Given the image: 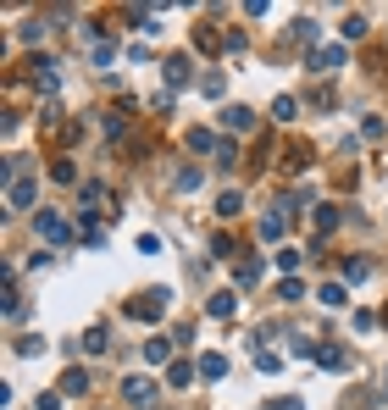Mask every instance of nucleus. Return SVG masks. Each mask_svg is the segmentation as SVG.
<instances>
[{"mask_svg":"<svg viewBox=\"0 0 388 410\" xmlns=\"http://www.w3.org/2000/svg\"><path fill=\"white\" fill-rule=\"evenodd\" d=\"M34 239H39V244H73V228H67V217L39 211V217H34Z\"/></svg>","mask_w":388,"mask_h":410,"instance_id":"1","label":"nucleus"},{"mask_svg":"<svg viewBox=\"0 0 388 410\" xmlns=\"http://www.w3.org/2000/svg\"><path fill=\"white\" fill-rule=\"evenodd\" d=\"M122 400L134 410H150L155 400H161V383H155V377H122Z\"/></svg>","mask_w":388,"mask_h":410,"instance_id":"2","label":"nucleus"},{"mask_svg":"<svg viewBox=\"0 0 388 410\" xmlns=\"http://www.w3.org/2000/svg\"><path fill=\"white\" fill-rule=\"evenodd\" d=\"M166 300H172V288H150V294L128 300V316H139V322H155V316L166 311Z\"/></svg>","mask_w":388,"mask_h":410,"instance_id":"3","label":"nucleus"},{"mask_svg":"<svg viewBox=\"0 0 388 410\" xmlns=\"http://www.w3.org/2000/svg\"><path fill=\"white\" fill-rule=\"evenodd\" d=\"M34 194H39V183H34L28 172H17V177L6 183V205H11V211H28V205H34Z\"/></svg>","mask_w":388,"mask_h":410,"instance_id":"4","label":"nucleus"},{"mask_svg":"<svg viewBox=\"0 0 388 410\" xmlns=\"http://www.w3.org/2000/svg\"><path fill=\"white\" fill-rule=\"evenodd\" d=\"M338 67H344V45H322V50L310 56V73H322V78L338 73Z\"/></svg>","mask_w":388,"mask_h":410,"instance_id":"5","label":"nucleus"},{"mask_svg":"<svg viewBox=\"0 0 388 410\" xmlns=\"http://www.w3.org/2000/svg\"><path fill=\"white\" fill-rule=\"evenodd\" d=\"M222 128H233V133H250V128H255V111H250V105H222Z\"/></svg>","mask_w":388,"mask_h":410,"instance_id":"6","label":"nucleus"},{"mask_svg":"<svg viewBox=\"0 0 388 410\" xmlns=\"http://www.w3.org/2000/svg\"><path fill=\"white\" fill-rule=\"evenodd\" d=\"M189 67H194V61H189V56H172V61H166V67H161V73H166V89H183V83L194 78V73H189Z\"/></svg>","mask_w":388,"mask_h":410,"instance_id":"7","label":"nucleus"},{"mask_svg":"<svg viewBox=\"0 0 388 410\" xmlns=\"http://www.w3.org/2000/svg\"><path fill=\"white\" fill-rule=\"evenodd\" d=\"M206 311H211L217 322H228L233 311H238V294H233V288H222V294H211V305H206Z\"/></svg>","mask_w":388,"mask_h":410,"instance_id":"8","label":"nucleus"},{"mask_svg":"<svg viewBox=\"0 0 388 410\" xmlns=\"http://www.w3.org/2000/svg\"><path fill=\"white\" fill-rule=\"evenodd\" d=\"M283 222H289V211H283V205H272V211H266V217H261V239H266V244H272V239H278V233H283Z\"/></svg>","mask_w":388,"mask_h":410,"instance_id":"9","label":"nucleus"},{"mask_svg":"<svg viewBox=\"0 0 388 410\" xmlns=\"http://www.w3.org/2000/svg\"><path fill=\"white\" fill-rule=\"evenodd\" d=\"M200 377H206V383L228 377V355H217V349H211V355H200Z\"/></svg>","mask_w":388,"mask_h":410,"instance_id":"10","label":"nucleus"},{"mask_svg":"<svg viewBox=\"0 0 388 410\" xmlns=\"http://www.w3.org/2000/svg\"><path fill=\"white\" fill-rule=\"evenodd\" d=\"M316 360H322L327 372H344V366H350V355H344L338 344H322V349H316Z\"/></svg>","mask_w":388,"mask_h":410,"instance_id":"11","label":"nucleus"},{"mask_svg":"<svg viewBox=\"0 0 388 410\" xmlns=\"http://www.w3.org/2000/svg\"><path fill=\"white\" fill-rule=\"evenodd\" d=\"M272 117H278V122H294V117H300V100H294V94H278V100H272Z\"/></svg>","mask_w":388,"mask_h":410,"instance_id":"12","label":"nucleus"},{"mask_svg":"<svg viewBox=\"0 0 388 410\" xmlns=\"http://www.w3.org/2000/svg\"><path fill=\"white\" fill-rule=\"evenodd\" d=\"M338 34H344V45H350V39H361V34H366V17H361V11H350V17L338 22Z\"/></svg>","mask_w":388,"mask_h":410,"instance_id":"13","label":"nucleus"},{"mask_svg":"<svg viewBox=\"0 0 388 410\" xmlns=\"http://www.w3.org/2000/svg\"><path fill=\"white\" fill-rule=\"evenodd\" d=\"M316 294H322V305H327V311H338V305L350 300V294H344V283H322Z\"/></svg>","mask_w":388,"mask_h":410,"instance_id":"14","label":"nucleus"},{"mask_svg":"<svg viewBox=\"0 0 388 410\" xmlns=\"http://www.w3.org/2000/svg\"><path fill=\"white\" fill-rule=\"evenodd\" d=\"M62 394H89V372H67V377H62Z\"/></svg>","mask_w":388,"mask_h":410,"instance_id":"15","label":"nucleus"},{"mask_svg":"<svg viewBox=\"0 0 388 410\" xmlns=\"http://www.w3.org/2000/svg\"><path fill=\"white\" fill-rule=\"evenodd\" d=\"M189 150H217V133L211 128H189Z\"/></svg>","mask_w":388,"mask_h":410,"instance_id":"16","label":"nucleus"},{"mask_svg":"<svg viewBox=\"0 0 388 410\" xmlns=\"http://www.w3.org/2000/svg\"><path fill=\"white\" fill-rule=\"evenodd\" d=\"M172 189H178V194H189V189H200V172H194V166H183V172L172 177Z\"/></svg>","mask_w":388,"mask_h":410,"instance_id":"17","label":"nucleus"},{"mask_svg":"<svg viewBox=\"0 0 388 410\" xmlns=\"http://www.w3.org/2000/svg\"><path fill=\"white\" fill-rule=\"evenodd\" d=\"M166 383H172V388H189V383H200V377H194V366H172Z\"/></svg>","mask_w":388,"mask_h":410,"instance_id":"18","label":"nucleus"},{"mask_svg":"<svg viewBox=\"0 0 388 410\" xmlns=\"http://www.w3.org/2000/svg\"><path fill=\"white\" fill-rule=\"evenodd\" d=\"M278 266H283V277H294V272H300V249H294V244L278 249Z\"/></svg>","mask_w":388,"mask_h":410,"instance_id":"19","label":"nucleus"},{"mask_svg":"<svg viewBox=\"0 0 388 410\" xmlns=\"http://www.w3.org/2000/svg\"><path fill=\"white\" fill-rule=\"evenodd\" d=\"M238 205H244V194H233V189L217 194V211H222V217H238Z\"/></svg>","mask_w":388,"mask_h":410,"instance_id":"20","label":"nucleus"},{"mask_svg":"<svg viewBox=\"0 0 388 410\" xmlns=\"http://www.w3.org/2000/svg\"><path fill=\"white\" fill-rule=\"evenodd\" d=\"M333 222H338V205H327V200H322V205H316V228H322V233H327V228H333Z\"/></svg>","mask_w":388,"mask_h":410,"instance_id":"21","label":"nucleus"},{"mask_svg":"<svg viewBox=\"0 0 388 410\" xmlns=\"http://www.w3.org/2000/svg\"><path fill=\"white\" fill-rule=\"evenodd\" d=\"M83 349H89V355H100V349H106V328H89V332H83Z\"/></svg>","mask_w":388,"mask_h":410,"instance_id":"22","label":"nucleus"},{"mask_svg":"<svg viewBox=\"0 0 388 410\" xmlns=\"http://www.w3.org/2000/svg\"><path fill=\"white\" fill-rule=\"evenodd\" d=\"M217 161H222V166L238 161V145H233V139H217Z\"/></svg>","mask_w":388,"mask_h":410,"instance_id":"23","label":"nucleus"},{"mask_svg":"<svg viewBox=\"0 0 388 410\" xmlns=\"http://www.w3.org/2000/svg\"><path fill=\"white\" fill-rule=\"evenodd\" d=\"M278 294H283V300H300V294H306V283H300V277H283V283H278Z\"/></svg>","mask_w":388,"mask_h":410,"instance_id":"24","label":"nucleus"},{"mask_svg":"<svg viewBox=\"0 0 388 410\" xmlns=\"http://www.w3.org/2000/svg\"><path fill=\"white\" fill-rule=\"evenodd\" d=\"M166 349H172L166 338H150V344H145V360H166Z\"/></svg>","mask_w":388,"mask_h":410,"instance_id":"25","label":"nucleus"},{"mask_svg":"<svg viewBox=\"0 0 388 410\" xmlns=\"http://www.w3.org/2000/svg\"><path fill=\"white\" fill-rule=\"evenodd\" d=\"M200 89H206V94H211V100H217V94H222V89H228V78H222V73H211V78H200Z\"/></svg>","mask_w":388,"mask_h":410,"instance_id":"26","label":"nucleus"},{"mask_svg":"<svg viewBox=\"0 0 388 410\" xmlns=\"http://www.w3.org/2000/svg\"><path fill=\"white\" fill-rule=\"evenodd\" d=\"M50 177H56V183H73L78 166H73V161H56V166H50Z\"/></svg>","mask_w":388,"mask_h":410,"instance_id":"27","label":"nucleus"},{"mask_svg":"<svg viewBox=\"0 0 388 410\" xmlns=\"http://www.w3.org/2000/svg\"><path fill=\"white\" fill-rule=\"evenodd\" d=\"M89 61H94V67H111V61H117V50H111V45H94V56H89Z\"/></svg>","mask_w":388,"mask_h":410,"instance_id":"28","label":"nucleus"},{"mask_svg":"<svg viewBox=\"0 0 388 410\" xmlns=\"http://www.w3.org/2000/svg\"><path fill=\"white\" fill-rule=\"evenodd\" d=\"M261 277V261H238V283H255Z\"/></svg>","mask_w":388,"mask_h":410,"instance_id":"29","label":"nucleus"},{"mask_svg":"<svg viewBox=\"0 0 388 410\" xmlns=\"http://www.w3.org/2000/svg\"><path fill=\"white\" fill-rule=\"evenodd\" d=\"M294 39H306V45L316 39V22H310V17H300V22H294Z\"/></svg>","mask_w":388,"mask_h":410,"instance_id":"30","label":"nucleus"},{"mask_svg":"<svg viewBox=\"0 0 388 410\" xmlns=\"http://www.w3.org/2000/svg\"><path fill=\"white\" fill-rule=\"evenodd\" d=\"M266 410H306V400H272Z\"/></svg>","mask_w":388,"mask_h":410,"instance_id":"31","label":"nucleus"}]
</instances>
